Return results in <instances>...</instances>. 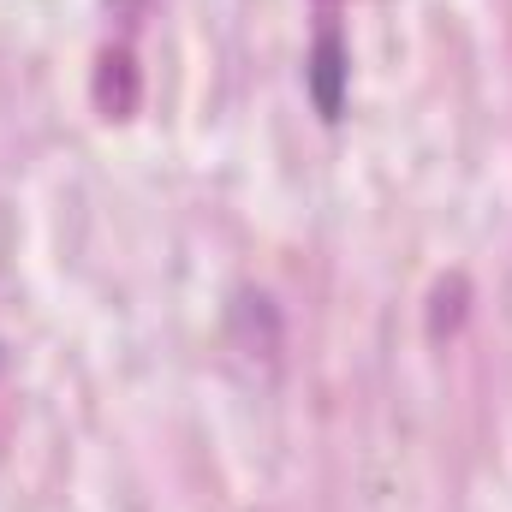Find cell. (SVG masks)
I'll list each match as a JSON object with an SVG mask.
<instances>
[{
	"label": "cell",
	"instance_id": "1",
	"mask_svg": "<svg viewBox=\"0 0 512 512\" xmlns=\"http://www.w3.org/2000/svg\"><path fill=\"white\" fill-rule=\"evenodd\" d=\"M346 72H352V60H346L340 24L322 18V30L310 42V60H304V78H310V96H316V114L322 120H340V108H346Z\"/></svg>",
	"mask_w": 512,
	"mask_h": 512
}]
</instances>
